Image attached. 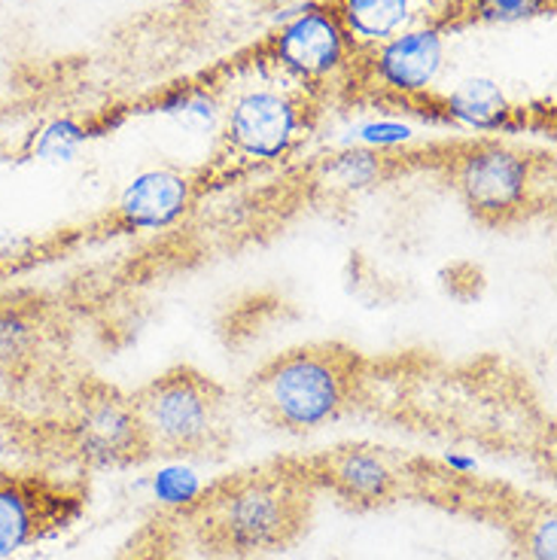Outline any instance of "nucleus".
<instances>
[{
  "instance_id": "nucleus-1",
  "label": "nucleus",
  "mask_w": 557,
  "mask_h": 560,
  "mask_svg": "<svg viewBox=\"0 0 557 560\" xmlns=\"http://www.w3.org/2000/svg\"><path fill=\"white\" fill-rule=\"evenodd\" d=\"M317 497L299 457H278L210 481L171 515L201 560H271L305 539Z\"/></svg>"
},
{
  "instance_id": "nucleus-2",
  "label": "nucleus",
  "mask_w": 557,
  "mask_h": 560,
  "mask_svg": "<svg viewBox=\"0 0 557 560\" xmlns=\"http://www.w3.org/2000/svg\"><path fill=\"white\" fill-rule=\"evenodd\" d=\"M369 360L345 341H307L265 360L241 387V402L268 430L311 435L360 411Z\"/></svg>"
},
{
  "instance_id": "nucleus-3",
  "label": "nucleus",
  "mask_w": 557,
  "mask_h": 560,
  "mask_svg": "<svg viewBox=\"0 0 557 560\" xmlns=\"http://www.w3.org/2000/svg\"><path fill=\"white\" fill-rule=\"evenodd\" d=\"M439 168L475 223L515 229L555 205V159L500 138L454 143Z\"/></svg>"
},
{
  "instance_id": "nucleus-4",
  "label": "nucleus",
  "mask_w": 557,
  "mask_h": 560,
  "mask_svg": "<svg viewBox=\"0 0 557 560\" xmlns=\"http://www.w3.org/2000/svg\"><path fill=\"white\" fill-rule=\"evenodd\" d=\"M150 457L220 460L235 445L232 393L196 365H174L128 393Z\"/></svg>"
},
{
  "instance_id": "nucleus-5",
  "label": "nucleus",
  "mask_w": 557,
  "mask_h": 560,
  "mask_svg": "<svg viewBox=\"0 0 557 560\" xmlns=\"http://www.w3.org/2000/svg\"><path fill=\"white\" fill-rule=\"evenodd\" d=\"M408 500L478 518L506 536L509 560H557V505L506 481L463 476L427 457L408 460Z\"/></svg>"
},
{
  "instance_id": "nucleus-6",
  "label": "nucleus",
  "mask_w": 557,
  "mask_h": 560,
  "mask_svg": "<svg viewBox=\"0 0 557 560\" xmlns=\"http://www.w3.org/2000/svg\"><path fill=\"white\" fill-rule=\"evenodd\" d=\"M326 101L302 85H253L235 92L220 110L217 165H268L280 162L321 126Z\"/></svg>"
},
{
  "instance_id": "nucleus-7",
  "label": "nucleus",
  "mask_w": 557,
  "mask_h": 560,
  "mask_svg": "<svg viewBox=\"0 0 557 560\" xmlns=\"http://www.w3.org/2000/svg\"><path fill=\"white\" fill-rule=\"evenodd\" d=\"M49 418L77 469H131L153 460L128 393L104 378H70Z\"/></svg>"
},
{
  "instance_id": "nucleus-8",
  "label": "nucleus",
  "mask_w": 557,
  "mask_h": 560,
  "mask_svg": "<svg viewBox=\"0 0 557 560\" xmlns=\"http://www.w3.org/2000/svg\"><path fill=\"white\" fill-rule=\"evenodd\" d=\"M357 46L348 37L329 0L307 7L268 40V61L321 101L345 98Z\"/></svg>"
},
{
  "instance_id": "nucleus-9",
  "label": "nucleus",
  "mask_w": 557,
  "mask_h": 560,
  "mask_svg": "<svg viewBox=\"0 0 557 560\" xmlns=\"http://www.w3.org/2000/svg\"><path fill=\"white\" fill-rule=\"evenodd\" d=\"M89 485L49 469H0V558L68 530L83 518Z\"/></svg>"
},
{
  "instance_id": "nucleus-10",
  "label": "nucleus",
  "mask_w": 557,
  "mask_h": 560,
  "mask_svg": "<svg viewBox=\"0 0 557 560\" xmlns=\"http://www.w3.org/2000/svg\"><path fill=\"white\" fill-rule=\"evenodd\" d=\"M311 485L350 512H378L408 500V457L372 442H345L299 457Z\"/></svg>"
},
{
  "instance_id": "nucleus-11",
  "label": "nucleus",
  "mask_w": 557,
  "mask_h": 560,
  "mask_svg": "<svg viewBox=\"0 0 557 560\" xmlns=\"http://www.w3.org/2000/svg\"><path fill=\"white\" fill-rule=\"evenodd\" d=\"M445 58V31L418 25L399 37L357 49L345 98L369 95L387 104H420L436 83Z\"/></svg>"
},
{
  "instance_id": "nucleus-12",
  "label": "nucleus",
  "mask_w": 557,
  "mask_h": 560,
  "mask_svg": "<svg viewBox=\"0 0 557 560\" xmlns=\"http://www.w3.org/2000/svg\"><path fill=\"white\" fill-rule=\"evenodd\" d=\"M208 177L201 171L153 168L138 174L116 201L113 225L126 232H155L181 223L196 208Z\"/></svg>"
},
{
  "instance_id": "nucleus-13",
  "label": "nucleus",
  "mask_w": 557,
  "mask_h": 560,
  "mask_svg": "<svg viewBox=\"0 0 557 560\" xmlns=\"http://www.w3.org/2000/svg\"><path fill=\"white\" fill-rule=\"evenodd\" d=\"M329 7L357 49L387 43L418 25H432L442 13V0H329Z\"/></svg>"
},
{
  "instance_id": "nucleus-14",
  "label": "nucleus",
  "mask_w": 557,
  "mask_h": 560,
  "mask_svg": "<svg viewBox=\"0 0 557 560\" xmlns=\"http://www.w3.org/2000/svg\"><path fill=\"white\" fill-rule=\"evenodd\" d=\"M28 460L40 466H70L58 423L0 399V460Z\"/></svg>"
},
{
  "instance_id": "nucleus-15",
  "label": "nucleus",
  "mask_w": 557,
  "mask_h": 560,
  "mask_svg": "<svg viewBox=\"0 0 557 560\" xmlns=\"http://www.w3.org/2000/svg\"><path fill=\"white\" fill-rule=\"evenodd\" d=\"M116 560H189V546L183 539L181 524L167 509H155L140 521L138 530L128 536Z\"/></svg>"
},
{
  "instance_id": "nucleus-16",
  "label": "nucleus",
  "mask_w": 557,
  "mask_h": 560,
  "mask_svg": "<svg viewBox=\"0 0 557 560\" xmlns=\"http://www.w3.org/2000/svg\"><path fill=\"white\" fill-rule=\"evenodd\" d=\"M445 113L451 119L466 122V126L490 131V128L506 126L512 110L502 98L500 85L488 83V80H469V83L460 85L454 95H448Z\"/></svg>"
},
{
  "instance_id": "nucleus-17",
  "label": "nucleus",
  "mask_w": 557,
  "mask_h": 560,
  "mask_svg": "<svg viewBox=\"0 0 557 560\" xmlns=\"http://www.w3.org/2000/svg\"><path fill=\"white\" fill-rule=\"evenodd\" d=\"M555 13V0H475L466 10L451 15L442 31L473 28V25H506V22H524L536 15Z\"/></svg>"
},
{
  "instance_id": "nucleus-18",
  "label": "nucleus",
  "mask_w": 557,
  "mask_h": 560,
  "mask_svg": "<svg viewBox=\"0 0 557 560\" xmlns=\"http://www.w3.org/2000/svg\"><path fill=\"white\" fill-rule=\"evenodd\" d=\"M85 138L83 128H77L68 119H61V122H53V126L46 128L40 135V140L34 143V153L37 155H68L80 140Z\"/></svg>"
},
{
  "instance_id": "nucleus-19",
  "label": "nucleus",
  "mask_w": 557,
  "mask_h": 560,
  "mask_svg": "<svg viewBox=\"0 0 557 560\" xmlns=\"http://www.w3.org/2000/svg\"><path fill=\"white\" fill-rule=\"evenodd\" d=\"M251 7L256 10H263V13H275V10H287V7H293L295 0H247Z\"/></svg>"
}]
</instances>
